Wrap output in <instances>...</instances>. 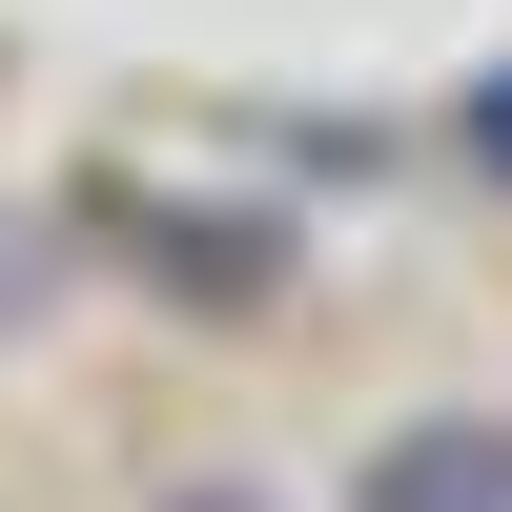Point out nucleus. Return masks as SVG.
<instances>
[{
    "instance_id": "1",
    "label": "nucleus",
    "mask_w": 512,
    "mask_h": 512,
    "mask_svg": "<svg viewBox=\"0 0 512 512\" xmlns=\"http://www.w3.org/2000/svg\"><path fill=\"white\" fill-rule=\"evenodd\" d=\"M349 512H512V431L431 410V431H390V451H369V492H349Z\"/></svg>"
},
{
    "instance_id": "2",
    "label": "nucleus",
    "mask_w": 512,
    "mask_h": 512,
    "mask_svg": "<svg viewBox=\"0 0 512 512\" xmlns=\"http://www.w3.org/2000/svg\"><path fill=\"white\" fill-rule=\"evenodd\" d=\"M451 144H472V164H492V185H512V62L472 82V103H451Z\"/></svg>"
},
{
    "instance_id": "3",
    "label": "nucleus",
    "mask_w": 512,
    "mask_h": 512,
    "mask_svg": "<svg viewBox=\"0 0 512 512\" xmlns=\"http://www.w3.org/2000/svg\"><path fill=\"white\" fill-rule=\"evenodd\" d=\"M0 308H21V246H0Z\"/></svg>"
}]
</instances>
